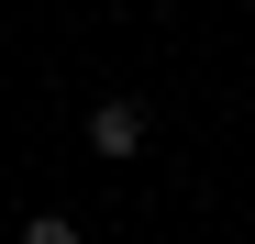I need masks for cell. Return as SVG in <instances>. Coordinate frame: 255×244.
Wrapping results in <instances>:
<instances>
[{"instance_id":"obj_1","label":"cell","mask_w":255,"mask_h":244,"mask_svg":"<svg viewBox=\"0 0 255 244\" xmlns=\"http://www.w3.org/2000/svg\"><path fill=\"white\" fill-rule=\"evenodd\" d=\"M144 133H155V122H144V100H89V155H100V167H133V155H144Z\"/></svg>"}]
</instances>
